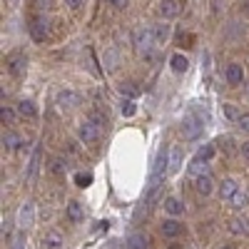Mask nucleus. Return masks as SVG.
Instances as JSON below:
<instances>
[{
	"mask_svg": "<svg viewBox=\"0 0 249 249\" xmlns=\"http://www.w3.org/2000/svg\"><path fill=\"white\" fill-rule=\"evenodd\" d=\"M164 212H167L170 217H179V214H184V204H182V199H177V197H167V199H164Z\"/></svg>",
	"mask_w": 249,
	"mask_h": 249,
	"instance_id": "2eb2a0df",
	"label": "nucleus"
},
{
	"mask_svg": "<svg viewBox=\"0 0 249 249\" xmlns=\"http://www.w3.org/2000/svg\"><path fill=\"white\" fill-rule=\"evenodd\" d=\"M33 5L37 10H50L53 8V0H33Z\"/></svg>",
	"mask_w": 249,
	"mask_h": 249,
	"instance_id": "c9c22d12",
	"label": "nucleus"
},
{
	"mask_svg": "<svg viewBox=\"0 0 249 249\" xmlns=\"http://www.w3.org/2000/svg\"><path fill=\"white\" fill-rule=\"evenodd\" d=\"M10 230H13V227H10V222L5 219V222H3V234H10Z\"/></svg>",
	"mask_w": 249,
	"mask_h": 249,
	"instance_id": "ea45409f",
	"label": "nucleus"
},
{
	"mask_svg": "<svg viewBox=\"0 0 249 249\" xmlns=\"http://www.w3.org/2000/svg\"><path fill=\"white\" fill-rule=\"evenodd\" d=\"M107 3H110L115 10H124V8H127V0H107Z\"/></svg>",
	"mask_w": 249,
	"mask_h": 249,
	"instance_id": "4c0bfd02",
	"label": "nucleus"
},
{
	"mask_svg": "<svg viewBox=\"0 0 249 249\" xmlns=\"http://www.w3.org/2000/svg\"><path fill=\"white\" fill-rule=\"evenodd\" d=\"M207 164H210V162H207L204 157H195L192 162H190V172L195 175V177H199V175H207Z\"/></svg>",
	"mask_w": 249,
	"mask_h": 249,
	"instance_id": "6ab92c4d",
	"label": "nucleus"
},
{
	"mask_svg": "<svg viewBox=\"0 0 249 249\" xmlns=\"http://www.w3.org/2000/svg\"><path fill=\"white\" fill-rule=\"evenodd\" d=\"M214 249H232L230 244H219V247H214Z\"/></svg>",
	"mask_w": 249,
	"mask_h": 249,
	"instance_id": "79ce46f5",
	"label": "nucleus"
},
{
	"mask_svg": "<svg viewBox=\"0 0 249 249\" xmlns=\"http://www.w3.org/2000/svg\"><path fill=\"white\" fill-rule=\"evenodd\" d=\"M120 90H122V95H130V97L137 95V88L132 85V82H122V88H120Z\"/></svg>",
	"mask_w": 249,
	"mask_h": 249,
	"instance_id": "f704fd0d",
	"label": "nucleus"
},
{
	"mask_svg": "<svg viewBox=\"0 0 249 249\" xmlns=\"http://www.w3.org/2000/svg\"><path fill=\"white\" fill-rule=\"evenodd\" d=\"M35 202H23L18 210V227L20 230H30V227L35 224Z\"/></svg>",
	"mask_w": 249,
	"mask_h": 249,
	"instance_id": "20e7f679",
	"label": "nucleus"
},
{
	"mask_svg": "<svg viewBox=\"0 0 249 249\" xmlns=\"http://www.w3.org/2000/svg\"><path fill=\"white\" fill-rule=\"evenodd\" d=\"M222 112H224V117L230 120V122H237V120L244 115L237 105H232V102H224V105H222Z\"/></svg>",
	"mask_w": 249,
	"mask_h": 249,
	"instance_id": "aec40b11",
	"label": "nucleus"
},
{
	"mask_svg": "<svg viewBox=\"0 0 249 249\" xmlns=\"http://www.w3.org/2000/svg\"><path fill=\"white\" fill-rule=\"evenodd\" d=\"M100 127L88 117V120H82L80 122V127H77V137H80V142H85V144H92V142H97L100 140Z\"/></svg>",
	"mask_w": 249,
	"mask_h": 249,
	"instance_id": "7ed1b4c3",
	"label": "nucleus"
},
{
	"mask_svg": "<svg viewBox=\"0 0 249 249\" xmlns=\"http://www.w3.org/2000/svg\"><path fill=\"white\" fill-rule=\"evenodd\" d=\"M135 110H137V107H135L132 100H124V102H122V115H124V117H132Z\"/></svg>",
	"mask_w": 249,
	"mask_h": 249,
	"instance_id": "c756f323",
	"label": "nucleus"
},
{
	"mask_svg": "<svg viewBox=\"0 0 249 249\" xmlns=\"http://www.w3.org/2000/svg\"><path fill=\"white\" fill-rule=\"evenodd\" d=\"M105 62H107V70H115V68H117V53L110 50V53L105 55Z\"/></svg>",
	"mask_w": 249,
	"mask_h": 249,
	"instance_id": "473e14b6",
	"label": "nucleus"
},
{
	"mask_svg": "<svg viewBox=\"0 0 249 249\" xmlns=\"http://www.w3.org/2000/svg\"><path fill=\"white\" fill-rule=\"evenodd\" d=\"M50 170H53L55 175H65V170H68V164H65V160H62V157H55V160L50 162Z\"/></svg>",
	"mask_w": 249,
	"mask_h": 249,
	"instance_id": "a878e982",
	"label": "nucleus"
},
{
	"mask_svg": "<svg viewBox=\"0 0 249 249\" xmlns=\"http://www.w3.org/2000/svg\"><path fill=\"white\" fill-rule=\"evenodd\" d=\"M247 3H249V0H247Z\"/></svg>",
	"mask_w": 249,
	"mask_h": 249,
	"instance_id": "37998d69",
	"label": "nucleus"
},
{
	"mask_svg": "<svg viewBox=\"0 0 249 249\" xmlns=\"http://www.w3.org/2000/svg\"><path fill=\"white\" fill-rule=\"evenodd\" d=\"M170 65H172V70L175 72H187V68H190V60H187L184 55H172V60H170Z\"/></svg>",
	"mask_w": 249,
	"mask_h": 249,
	"instance_id": "4be33fe9",
	"label": "nucleus"
},
{
	"mask_svg": "<svg viewBox=\"0 0 249 249\" xmlns=\"http://www.w3.org/2000/svg\"><path fill=\"white\" fill-rule=\"evenodd\" d=\"M5 65H8V72H10L15 80H20V77L25 75V68H28V57H25V53L15 50V53H10V55L5 57Z\"/></svg>",
	"mask_w": 249,
	"mask_h": 249,
	"instance_id": "f03ea898",
	"label": "nucleus"
},
{
	"mask_svg": "<svg viewBox=\"0 0 249 249\" xmlns=\"http://www.w3.org/2000/svg\"><path fill=\"white\" fill-rule=\"evenodd\" d=\"M170 33H172V28L167 25V20H164V23H157V25L152 28L155 43H157V45H164V43H167V37H170Z\"/></svg>",
	"mask_w": 249,
	"mask_h": 249,
	"instance_id": "4468645a",
	"label": "nucleus"
},
{
	"mask_svg": "<svg viewBox=\"0 0 249 249\" xmlns=\"http://www.w3.org/2000/svg\"><path fill=\"white\" fill-rule=\"evenodd\" d=\"M197 155H199V157H204L207 162H210V160L214 157V144H204V147H202V150H199Z\"/></svg>",
	"mask_w": 249,
	"mask_h": 249,
	"instance_id": "2f4dec72",
	"label": "nucleus"
},
{
	"mask_svg": "<svg viewBox=\"0 0 249 249\" xmlns=\"http://www.w3.org/2000/svg\"><path fill=\"white\" fill-rule=\"evenodd\" d=\"M224 77H227L230 85H242V82H244V68L239 65V62H232V65H227Z\"/></svg>",
	"mask_w": 249,
	"mask_h": 249,
	"instance_id": "9d476101",
	"label": "nucleus"
},
{
	"mask_svg": "<svg viewBox=\"0 0 249 249\" xmlns=\"http://www.w3.org/2000/svg\"><path fill=\"white\" fill-rule=\"evenodd\" d=\"M237 192H239V184H237V179H232V177H227V179L219 184V197H222V199H232Z\"/></svg>",
	"mask_w": 249,
	"mask_h": 249,
	"instance_id": "9b49d317",
	"label": "nucleus"
},
{
	"mask_svg": "<svg viewBox=\"0 0 249 249\" xmlns=\"http://www.w3.org/2000/svg\"><path fill=\"white\" fill-rule=\"evenodd\" d=\"M37 167H40V147H35L33 157H30V164H28V179H33L37 175Z\"/></svg>",
	"mask_w": 249,
	"mask_h": 249,
	"instance_id": "b1692460",
	"label": "nucleus"
},
{
	"mask_svg": "<svg viewBox=\"0 0 249 249\" xmlns=\"http://www.w3.org/2000/svg\"><path fill=\"white\" fill-rule=\"evenodd\" d=\"M242 155L249 160V142H247V144H242Z\"/></svg>",
	"mask_w": 249,
	"mask_h": 249,
	"instance_id": "a19ab883",
	"label": "nucleus"
},
{
	"mask_svg": "<svg viewBox=\"0 0 249 249\" xmlns=\"http://www.w3.org/2000/svg\"><path fill=\"white\" fill-rule=\"evenodd\" d=\"M237 127H239L242 132H249V112H244V115L237 120Z\"/></svg>",
	"mask_w": 249,
	"mask_h": 249,
	"instance_id": "72a5a7b5",
	"label": "nucleus"
},
{
	"mask_svg": "<svg viewBox=\"0 0 249 249\" xmlns=\"http://www.w3.org/2000/svg\"><path fill=\"white\" fill-rule=\"evenodd\" d=\"M157 10H160L162 20H172V18H177L182 13V5H179V0H162Z\"/></svg>",
	"mask_w": 249,
	"mask_h": 249,
	"instance_id": "0eeeda50",
	"label": "nucleus"
},
{
	"mask_svg": "<svg viewBox=\"0 0 249 249\" xmlns=\"http://www.w3.org/2000/svg\"><path fill=\"white\" fill-rule=\"evenodd\" d=\"M75 184H77V187H82V190H85V187H90V184H92V175H85V172L75 175Z\"/></svg>",
	"mask_w": 249,
	"mask_h": 249,
	"instance_id": "cd10ccee",
	"label": "nucleus"
},
{
	"mask_svg": "<svg viewBox=\"0 0 249 249\" xmlns=\"http://www.w3.org/2000/svg\"><path fill=\"white\" fill-rule=\"evenodd\" d=\"M18 115L25 117V120H35V117H37L35 102H33V100H20V102H18Z\"/></svg>",
	"mask_w": 249,
	"mask_h": 249,
	"instance_id": "ddd939ff",
	"label": "nucleus"
},
{
	"mask_svg": "<svg viewBox=\"0 0 249 249\" xmlns=\"http://www.w3.org/2000/svg\"><path fill=\"white\" fill-rule=\"evenodd\" d=\"M62 244H65V239H62L60 232H48V234L43 237V247H45V249H60Z\"/></svg>",
	"mask_w": 249,
	"mask_h": 249,
	"instance_id": "f3484780",
	"label": "nucleus"
},
{
	"mask_svg": "<svg viewBox=\"0 0 249 249\" xmlns=\"http://www.w3.org/2000/svg\"><path fill=\"white\" fill-rule=\"evenodd\" d=\"M30 35L35 43H43V40L48 37V20L45 15H33L30 18Z\"/></svg>",
	"mask_w": 249,
	"mask_h": 249,
	"instance_id": "39448f33",
	"label": "nucleus"
},
{
	"mask_svg": "<svg viewBox=\"0 0 249 249\" xmlns=\"http://www.w3.org/2000/svg\"><path fill=\"white\" fill-rule=\"evenodd\" d=\"M90 120H92V122L97 124V127H100V130H102V127H105V124H107V117H105V115H102L100 110H92V112H90Z\"/></svg>",
	"mask_w": 249,
	"mask_h": 249,
	"instance_id": "bb28decb",
	"label": "nucleus"
},
{
	"mask_svg": "<svg viewBox=\"0 0 249 249\" xmlns=\"http://www.w3.org/2000/svg\"><path fill=\"white\" fill-rule=\"evenodd\" d=\"M127 244H130V249H150V239L144 237V234H132L130 239H127Z\"/></svg>",
	"mask_w": 249,
	"mask_h": 249,
	"instance_id": "5701e85b",
	"label": "nucleus"
},
{
	"mask_svg": "<svg viewBox=\"0 0 249 249\" xmlns=\"http://www.w3.org/2000/svg\"><path fill=\"white\" fill-rule=\"evenodd\" d=\"M80 102H82V97L75 90H60L57 92V107L60 110H75Z\"/></svg>",
	"mask_w": 249,
	"mask_h": 249,
	"instance_id": "423d86ee",
	"label": "nucleus"
},
{
	"mask_svg": "<svg viewBox=\"0 0 249 249\" xmlns=\"http://www.w3.org/2000/svg\"><path fill=\"white\" fill-rule=\"evenodd\" d=\"M230 202H232V207H234V210H242V207H247V204H249V195L239 190V192H237V195H234Z\"/></svg>",
	"mask_w": 249,
	"mask_h": 249,
	"instance_id": "393cba45",
	"label": "nucleus"
},
{
	"mask_svg": "<svg viewBox=\"0 0 249 249\" xmlns=\"http://www.w3.org/2000/svg\"><path fill=\"white\" fill-rule=\"evenodd\" d=\"M232 232H237V234H247V232H249V227H247V222L234 219V222H232Z\"/></svg>",
	"mask_w": 249,
	"mask_h": 249,
	"instance_id": "7c9ffc66",
	"label": "nucleus"
},
{
	"mask_svg": "<svg viewBox=\"0 0 249 249\" xmlns=\"http://www.w3.org/2000/svg\"><path fill=\"white\" fill-rule=\"evenodd\" d=\"M82 3H85V0H65V5H68L72 13H77V10L82 8Z\"/></svg>",
	"mask_w": 249,
	"mask_h": 249,
	"instance_id": "e433bc0d",
	"label": "nucleus"
},
{
	"mask_svg": "<svg viewBox=\"0 0 249 249\" xmlns=\"http://www.w3.org/2000/svg\"><path fill=\"white\" fill-rule=\"evenodd\" d=\"M195 190H197L199 195H204V197H210V195L214 192V179H212V175L207 172V175L195 177Z\"/></svg>",
	"mask_w": 249,
	"mask_h": 249,
	"instance_id": "1a4fd4ad",
	"label": "nucleus"
},
{
	"mask_svg": "<svg viewBox=\"0 0 249 249\" xmlns=\"http://www.w3.org/2000/svg\"><path fill=\"white\" fill-rule=\"evenodd\" d=\"M132 45H135V50H137L144 60H152V48L157 45L152 30H150V28H144V25L135 28V33H132Z\"/></svg>",
	"mask_w": 249,
	"mask_h": 249,
	"instance_id": "f257e3e1",
	"label": "nucleus"
},
{
	"mask_svg": "<svg viewBox=\"0 0 249 249\" xmlns=\"http://www.w3.org/2000/svg\"><path fill=\"white\" fill-rule=\"evenodd\" d=\"M179 170H182V150L170 147V172H179Z\"/></svg>",
	"mask_w": 249,
	"mask_h": 249,
	"instance_id": "412c9836",
	"label": "nucleus"
},
{
	"mask_svg": "<svg viewBox=\"0 0 249 249\" xmlns=\"http://www.w3.org/2000/svg\"><path fill=\"white\" fill-rule=\"evenodd\" d=\"M20 144H23V137H20L18 132L8 130V132L3 135V147H5V150H18Z\"/></svg>",
	"mask_w": 249,
	"mask_h": 249,
	"instance_id": "a211bd4d",
	"label": "nucleus"
},
{
	"mask_svg": "<svg viewBox=\"0 0 249 249\" xmlns=\"http://www.w3.org/2000/svg\"><path fill=\"white\" fill-rule=\"evenodd\" d=\"M182 230H184V227L179 224V219H177V217L164 219V222H162V234H164V237H179V234H182Z\"/></svg>",
	"mask_w": 249,
	"mask_h": 249,
	"instance_id": "f8f14e48",
	"label": "nucleus"
},
{
	"mask_svg": "<svg viewBox=\"0 0 249 249\" xmlns=\"http://www.w3.org/2000/svg\"><path fill=\"white\" fill-rule=\"evenodd\" d=\"M65 214H68V219H70L72 224L82 222V217H85V212H82V204H80V202H70V204H68V210H65Z\"/></svg>",
	"mask_w": 249,
	"mask_h": 249,
	"instance_id": "dca6fc26",
	"label": "nucleus"
},
{
	"mask_svg": "<svg viewBox=\"0 0 249 249\" xmlns=\"http://www.w3.org/2000/svg\"><path fill=\"white\" fill-rule=\"evenodd\" d=\"M0 117H3V122L13 124V120H15V110L8 107V105H3V110H0Z\"/></svg>",
	"mask_w": 249,
	"mask_h": 249,
	"instance_id": "c85d7f7f",
	"label": "nucleus"
},
{
	"mask_svg": "<svg viewBox=\"0 0 249 249\" xmlns=\"http://www.w3.org/2000/svg\"><path fill=\"white\" fill-rule=\"evenodd\" d=\"M13 249H23V237H18V239L13 242Z\"/></svg>",
	"mask_w": 249,
	"mask_h": 249,
	"instance_id": "58836bf2",
	"label": "nucleus"
},
{
	"mask_svg": "<svg viewBox=\"0 0 249 249\" xmlns=\"http://www.w3.org/2000/svg\"><path fill=\"white\" fill-rule=\"evenodd\" d=\"M202 127H204V124H202L199 120L187 117V120L182 122V135H184V140H197V137L202 135Z\"/></svg>",
	"mask_w": 249,
	"mask_h": 249,
	"instance_id": "6e6552de",
	"label": "nucleus"
}]
</instances>
